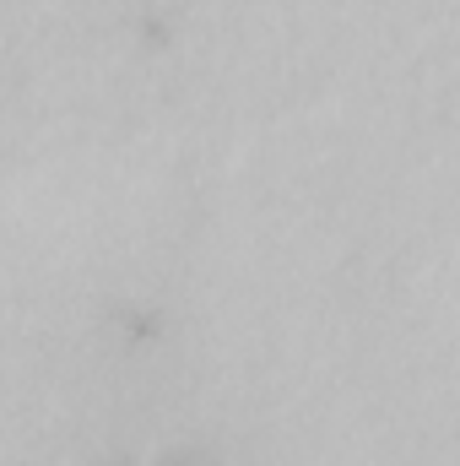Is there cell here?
I'll return each instance as SVG.
<instances>
[{
	"instance_id": "cell-1",
	"label": "cell",
	"mask_w": 460,
	"mask_h": 466,
	"mask_svg": "<svg viewBox=\"0 0 460 466\" xmlns=\"http://www.w3.org/2000/svg\"><path fill=\"white\" fill-rule=\"evenodd\" d=\"M104 331L125 352H146V348H157L174 326H168V309H157L152 299H119V304L104 309Z\"/></svg>"
},
{
	"instance_id": "cell-2",
	"label": "cell",
	"mask_w": 460,
	"mask_h": 466,
	"mask_svg": "<svg viewBox=\"0 0 460 466\" xmlns=\"http://www.w3.org/2000/svg\"><path fill=\"white\" fill-rule=\"evenodd\" d=\"M152 466H223L212 451H201V445H174V451H163Z\"/></svg>"
},
{
	"instance_id": "cell-3",
	"label": "cell",
	"mask_w": 460,
	"mask_h": 466,
	"mask_svg": "<svg viewBox=\"0 0 460 466\" xmlns=\"http://www.w3.org/2000/svg\"><path fill=\"white\" fill-rule=\"evenodd\" d=\"M98 466H135V461H130V456H119V451H115V456H104Z\"/></svg>"
}]
</instances>
